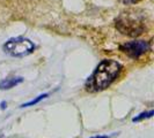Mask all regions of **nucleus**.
Wrapping results in <instances>:
<instances>
[{
    "mask_svg": "<svg viewBox=\"0 0 154 138\" xmlns=\"http://www.w3.org/2000/svg\"><path fill=\"white\" fill-rule=\"evenodd\" d=\"M6 105H7V104H6L5 101H2V102L0 104V108H1V109H5V108H6Z\"/></svg>",
    "mask_w": 154,
    "mask_h": 138,
    "instance_id": "1a4fd4ad",
    "label": "nucleus"
},
{
    "mask_svg": "<svg viewBox=\"0 0 154 138\" xmlns=\"http://www.w3.org/2000/svg\"><path fill=\"white\" fill-rule=\"evenodd\" d=\"M4 51L12 56H27L35 51V45L30 39L16 37L11 38L5 43Z\"/></svg>",
    "mask_w": 154,
    "mask_h": 138,
    "instance_id": "7ed1b4c3",
    "label": "nucleus"
},
{
    "mask_svg": "<svg viewBox=\"0 0 154 138\" xmlns=\"http://www.w3.org/2000/svg\"><path fill=\"white\" fill-rule=\"evenodd\" d=\"M22 77H8L2 81H0V90H9L12 88L16 86L17 84L22 83Z\"/></svg>",
    "mask_w": 154,
    "mask_h": 138,
    "instance_id": "39448f33",
    "label": "nucleus"
},
{
    "mask_svg": "<svg viewBox=\"0 0 154 138\" xmlns=\"http://www.w3.org/2000/svg\"><path fill=\"white\" fill-rule=\"evenodd\" d=\"M92 138H108V136H95V137Z\"/></svg>",
    "mask_w": 154,
    "mask_h": 138,
    "instance_id": "9d476101",
    "label": "nucleus"
},
{
    "mask_svg": "<svg viewBox=\"0 0 154 138\" xmlns=\"http://www.w3.org/2000/svg\"><path fill=\"white\" fill-rule=\"evenodd\" d=\"M153 115H154V112H153V111L144 112V113L139 114L138 116L133 117V119H132V121H133V122H138V121H141V120H144V119H149V117H152Z\"/></svg>",
    "mask_w": 154,
    "mask_h": 138,
    "instance_id": "0eeeda50",
    "label": "nucleus"
},
{
    "mask_svg": "<svg viewBox=\"0 0 154 138\" xmlns=\"http://www.w3.org/2000/svg\"><path fill=\"white\" fill-rule=\"evenodd\" d=\"M119 2H122L123 5H133V4H137L140 0H118Z\"/></svg>",
    "mask_w": 154,
    "mask_h": 138,
    "instance_id": "6e6552de",
    "label": "nucleus"
},
{
    "mask_svg": "<svg viewBox=\"0 0 154 138\" xmlns=\"http://www.w3.org/2000/svg\"><path fill=\"white\" fill-rule=\"evenodd\" d=\"M149 43L146 40H132L126 42L121 45V51L129 55L132 59H138L143 54H145L147 51H149Z\"/></svg>",
    "mask_w": 154,
    "mask_h": 138,
    "instance_id": "20e7f679",
    "label": "nucleus"
},
{
    "mask_svg": "<svg viewBox=\"0 0 154 138\" xmlns=\"http://www.w3.org/2000/svg\"><path fill=\"white\" fill-rule=\"evenodd\" d=\"M146 14L140 9L123 12L116 20V29L129 37H138L146 30Z\"/></svg>",
    "mask_w": 154,
    "mask_h": 138,
    "instance_id": "f03ea898",
    "label": "nucleus"
},
{
    "mask_svg": "<svg viewBox=\"0 0 154 138\" xmlns=\"http://www.w3.org/2000/svg\"><path fill=\"white\" fill-rule=\"evenodd\" d=\"M49 97V93H44V94H39L38 97H36L35 99L30 100V101H28V102H24V104H22L21 105V107H30V106H34V105H36V104H38V102H41L43 99H45V98H48Z\"/></svg>",
    "mask_w": 154,
    "mask_h": 138,
    "instance_id": "423d86ee",
    "label": "nucleus"
},
{
    "mask_svg": "<svg viewBox=\"0 0 154 138\" xmlns=\"http://www.w3.org/2000/svg\"><path fill=\"white\" fill-rule=\"evenodd\" d=\"M122 66L115 60H103L87 83V90L89 91H102L112 84V82L118 77Z\"/></svg>",
    "mask_w": 154,
    "mask_h": 138,
    "instance_id": "f257e3e1",
    "label": "nucleus"
}]
</instances>
